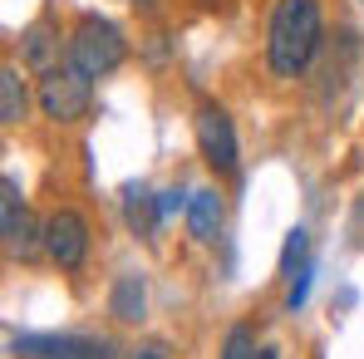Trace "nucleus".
<instances>
[{
    "label": "nucleus",
    "mask_w": 364,
    "mask_h": 359,
    "mask_svg": "<svg viewBox=\"0 0 364 359\" xmlns=\"http://www.w3.org/2000/svg\"><path fill=\"white\" fill-rule=\"evenodd\" d=\"M320 50V0H276L266 25V64L276 79H296Z\"/></svg>",
    "instance_id": "1"
},
{
    "label": "nucleus",
    "mask_w": 364,
    "mask_h": 359,
    "mask_svg": "<svg viewBox=\"0 0 364 359\" xmlns=\"http://www.w3.org/2000/svg\"><path fill=\"white\" fill-rule=\"evenodd\" d=\"M123 60H128V40H123V30L114 25V20H104V15H84V20L74 25V40H69V64H79L89 79L114 74Z\"/></svg>",
    "instance_id": "2"
},
{
    "label": "nucleus",
    "mask_w": 364,
    "mask_h": 359,
    "mask_svg": "<svg viewBox=\"0 0 364 359\" xmlns=\"http://www.w3.org/2000/svg\"><path fill=\"white\" fill-rule=\"evenodd\" d=\"M94 104V79L79 64H55L40 74V114L55 123H79Z\"/></svg>",
    "instance_id": "3"
},
{
    "label": "nucleus",
    "mask_w": 364,
    "mask_h": 359,
    "mask_svg": "<svg viewBox=\"0 0 364 359\" xmlns=\"http://www.w3.org/2000/svg\"><path fill=\"white\" fill-rule=\"evenodd\" d=\"M0 241H5V256L10 261H35L45 251V222L30 217L15 178L0 182Z\"/></svg>",
    "instance_id": "4"
},
{
    "label": "nucleus",
    "mask_w": 364,
    "mask_h": 359,
    "mask_svg": "<svg viewBox=\"0 0 364 359\" xmlns=\"http://www.w3.org/2000/svg\"><path fill=\"white\" fill-rule=\"evenodd\" d=\"M197 148H202V163L217 173V178H237V168H242V148H237V128L227 119V109H217V104H197Z\"/></svg>",
    "instance_id": "5"
},
{
    "label": "nucleus",
    "mask_w": 364,
    "mask_h": 359,
    "mask_svg": "<svg viewBox=\"0 0 364 359\" xmlns=\"http://www.w3.org/2000/svg\"><path fill=\"white\" fill-rule=\"evenodd\" d=\"M15 359H114V345L99 335H10Z\"/></svg>",
    "instance_id": "6"
},
{
    "label": "nucleus",
    "mask_w": 364,
    "mask_h": 359,
    "mask_svg": "<svg viewBox=\"0 0 364 359\" xmlns=\"http://www.w3.org/2000/svg\"><path fill=\"white\" fill-rule=\"evenodd\" d=\"M45 256L60 266V271H79L84 266V256H89V222L79 217V212H50L45 217Z\"/></svg>",
    "instance_id": "7"
},
{
    "label": "nucleus",
    "mask_w": 364,
    "mask_h": 359,
    "mask_svg": "<svg viewBox=\"0 0 364 359\" xmlns=\"http://www.w3.org/2000/svg\"><path fill=\"white\" fill-rule=\"evenodd\" d=\"M123 222H128L133 237H153V232H158L163 207H158V197H153L143 182H128V187H123Z\"/></svg>",
    "instance_id": "8"
},
{
    "label": "nucleus",
    "mask_w": 364,
    "mask_h": 359,
    "mask_svg": "<svg viewBox=\"0 0 364 359\" xmlns=\"http://www.w3.org/2000/svg\"><path fill=\"white\" fill-rule=\"evenodd\" d=\"M187 227H192L197 241H217L222 237V197H217L212 187L192 192V202H187Z\"/></svg>",
    "instance_id": "9"
},
{
    "label": "nucleus",
    "mask_w": 364,
    "mask_h": 359,
    "mask_svg": "<svg viewBox=\"0 0 364 359\" xmlns=\"http://www.w3.org/2000/svg\"><path fill=\"white\" fill-rule=\"evenodd\" d=\"M109 310L128 320V325H138L143 315H148V291H143V281L138 276H119L114 281V291H109Z\"/></svg>",
    "instance_id": "10"
},
{
    "label": "nucleus",
    "mask_w": 364,
    "mask_h": 359,
    "mask_svg": "<svg viewBox=\"0 0 364 359\" xmlns=\"http://www.w3.org/2000/svg\"><path fill=\"white\" fill-rule=\"evenodd\" d=\"M25 109H30V94H25V79H20V69L15 64H5L0 69V123L10 128V123L25 119Z\"/></svg>",
    "instance_id": "11"
},
{
    "label": "nucleus",
    "mask_w": 364,
    "mask_h": 359,
    "mask_svg": "<svg viewBox=\"0 0 364 359\" xmlns=\"http://www.w3.org/2000/svg\"><path fill=\"white\" fill-rule=\"evenodd\" d=\"M25 64H35L40 74L60 64V40H55L50 25H30V30H25Z\"/></svg>",
    "instance_id": "12"
},
{
    "label": "nucleus",
    "mask_w": 364,
    "mask_h": 359,
    "mask_svg": "<svg viewBox=\"0 0 364 359\" xmlns=\"http://www.w3.org/2000/svg\"><path fill=\"white\" fill-rule=\"evenodd\" d=\"M310 237H305V227H296V232H286V251H281V276H296V271H305L310 261Z\"/></svg>",
    "instance_id": "13"
},
{
    "label": "nucleus",
    "mask_w": 364,
    "mask_h": 359,
    "mask_svg": "<svg viewBox=\"0 0 364 359\" xmlns=\"http://www.w3.org/2000/svg\"><path fill=\"white\" fill-rule=\"evenodd\" d=\"M256 335H251V325H232L227 330V345H222V359H256Z\"/></svg>",
    "instance_id": "14"
},
{
    "label": "nucleus",
    "mask_w": 364,
    "mask_h": 359,
    "mask_svg": "<svg viewBox=\"0 0 364 359\" xmlns=\"http://www.w3.org/2000/svg\"><path fill=\"white\" fill-rule=\"evenodd\" d=\"M305 296H310V266L291 276V291H286V310L296 315V310H301V305H305Z\"/></svg>",
    "instance_id": "15"
},
{
    "label": "nucleus",
    "mask_w": 364,
    "mask_h": 359,
    "mask_svg": "<svg viewBox=\"0 0 364 359\" xmlns=\"http://www.w3.org/2000/svg\"><path fill=\"white\" fill-rule=\"evenodd\" d=\"M187 202H192V197H182L178 187H168V192H158V207H163V217H173L178 207H187Z\"/></svg>",
    "instance_id": "16"
},
{
    "label": "nucleus",
    "mask_w": 364,
    "mask_h": 359,
    "mask_svg": "<svg viewBox=\"0 0 364 359\" xmlns=\"http://www.w3.org/2000/svg\"><path fill=\"white\" fill-rule=\"evenodd\" d=\"M133 359H173V355H168V345L148 340V345H138V350H133Z\"/></svg>",
    "instance_id": "17"
},
{
    "label": "nucleus",
    "mask_w": 364,
    "mask_h": 359,
    "mask_svg": "<svg viewBox=\"0 0 364 359\" xmlns=\"http://www.w3.org/2000/svg\"><path fill=\"white\" fill-rule=\"evenodd\" d=\"M256 359H276V350H261V355H256Z\"/></svg>",
    "instance_id": "18"
}]
</instances>
